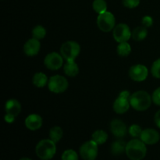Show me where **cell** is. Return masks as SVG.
<instances>
[{"label": "cell", "instance_id": "cell-31", "mask_svg": "<svg viewBox=\"0 0 160 160\" xmlns=\"http://www.w3.org/2000/svg\"><path fill=\"white\" fill-rule=\"evenodd\" d=\"M142 24L145 28H149L153 24V20L149 16H145L142 18Z\"/></svg>", "mask_w": 160, "mask_h": 160}, {"label": "cell", "instance_id": "cell-26", "mask_svg": "<svg viewBox=\"0 0 160 160\" xmlns=\"http://www.w3.org/2000/svg\"><path fill=\"white\" fill-rule=\"evenodd\" d=\"M62 160H78V155L74 150H66L62 155Z\"/></svg>", "mask_w": 160, "mask_h": 160}, {"label": "cell", "instance_id": "cell-4", "mask_svg": "<svg viewBox=\"0 0 160 160\" xmlns=\"http://www.w3.org/2000/svg\"><path fill=\"white\" fill-rule=\"evenodd\" d=\"M81 52L79 44L73 41H69L62 44L60 48V53L64 59L67 62H73L75 60Z\"/></svg>", "mask_w": 160, "mask_h": 160}, {"label": "cell", "instance_id": "cell-8", "mask_svg": "<svg viewBox=\"0 0 160 160\" xmlns=\"http://www.w3.org/2000/svg\"><path fill=\"white\" fill-rule=\"evenodd\" d=\"M129 27L125 23H120L113 29V38L117 42H128L131 37Z\"/></svg>", "mask_w": 160, "mask_h": 160}, {"label": "cell", "instance_id": "cell-19", "mask_svg": "<svg viewBox=\"0 0 160 160\" xmlns=\"http://www.w3.org/2000/svg\"><path fill=\"white\" fill-rule=\"evenodd\" d=\"M148 35V31L145 27H138L133 31L132 36L133 39L135 40L136 42H141L144 40Z\"/></svg>", "mask_w": 160, "mask_h": 160}, {"label": "cell", "instance_id": "cell-21", "mask_svg": "<svg viewBox=\"0 0 160 160\" xmlns=\"http://www.w3.org/2000/svg\"><path fill=\"white\" fill-rule=\"evenodd\" d=\"M108 135L106 131L102 130H98L92 134V140L98 145H102L107 141Z\"/></svg>", "mask_w": 160, "mask_h": 160}, {"label": "cell", "instance_id": "cell-28", "mask_svg": "<svg viewBox=\"0 0 160 160\" xmlns=\"http://www.w3.org/2000/svg\"><path fill=\"white\" fill-rule=\"evenodd\" d=\"M142 133V130L138 125H132L129 128V134H131V137L133 138H138L140 137Z\"/></svg>", "mask_w": 160, "mask_h": 160}, {"label": "cell", "instance_id": "cell-13", "mask_svg": "<svg viewBox=\"0 0 160 160\" xmlns=\"http://www.w3.org/2000/svg\"><path fill=\"white\" fill-rule=\"evenodd\" d=\"M110 131L117 138H123L127 134V127L120 120H114L110 123Z\"/></svg>", "mask_w": 160, "mask_h": 160}, {"label": "cell", "instance_id": "cell-24", "mask_svg": "<svg viewBox=\"0 0 160 160\" xmlns=\"http://www.w3.org/2000/svg\"><path fill=\"white\" fill-rule=\"evenodd\" d=\"M92 6H93L94 10L98 14L106 12L107 10V4L105 0H95L93 2Z\"/></svg>", "mask_w": 160, "mask_h": 160}, {"label": "cell", "instance_id": "cell-14", "mask_svg": "<svg viewBox=\"0 0 160 160\" xmlns=\"http://www.w3.org/2000/svg\"><path fill=\"white\" fill-rule=\"evenodd\" d=\"M5 109H6V115L15 118L20 114L21 111V106L17 100L9 99V101L6 102Z\"/></svg>", "mask_w": 160, "mask_h": 160}, {"label": "cell", "instance_id": "cell-20", "mask_svg": "<svg viewBox=\"0 0 160 160\" xmlns=\"http://www.w3.org/2000/svg\"><path fill=\"white\" fill-rule=\"evenodd\" d=\"M48 82V78L43 73H36L33 78V83L38 88H43Z\"/></svg>", "mask_w": 160, "mask_h": 160}, {"label": "cell", "instance_id": "cell-30", "mask_svg": "<svg viewBox=\"0 0 160 160\" xmlns=\"http://www.w3.org/2000/svg\"><path fill=\"white\" fill-rule=\"evenodd\" d=\"M152 98L155 104L157 105V106H160V88L156 89V90L153 92Z\"/></svg>", "mask_w": 160, "mask_h": 160}, {"label": "cell", "instance_id": "cell-10", "mask_svg": "<svg viewBox=\"0 0 160 160\" xmlns=\"http://www.w3.org/2000/svg\"><path fill=\"white\" fill-rule=\"evenodd\" d=\"M148 70L147 67L144 65H141V64L133 66L129 70L130 78L133 81H138V82L145 81L148 77Z\"/></svg>", "mask_w": 160, "mask_h": 160}, {"label": "cell", "instance_id": "cell-11", "mask_svg": "<svg viewBox=\"0 0 160 160\" xmlns=\"http://www.w3.org/2000/svg\"><path fill=\"white\" fill-rule=\"evenodd\" d=\"M140 138L142 142L147 145H154L156 144L160 139V136L155 129L148 128L142 131Z\"/></svg>", "mask_w": 160, "mask_h": 160}, {"label": "cell", "instance_id": "cell-6", "mask_svg": "<svg viewBox=\"0 0 160 160\" xmlns=\"http://www.w3.org/2000/svg\"><path fill=\"white\" fill-rule=\"evenodd\" d=\"M98 144L93 140L86 142L80 148V155L84 160H95L98 156Z\"/></svg>", "mask_w": 160, "mask_h": 160}, {"label": "cell", "instance_id": "cell-5", "mask_svg": "<svg viewBox=\"0 0 160 160\" xmlns=\"http://www.w3.org/2000/svg\"><path fill=\"white\" fill-rule=\"evenodd\" d=\"M116 20L112 13L109 12H105L99 14L97 18V24L98 28L104 32H109L115 27Z\"/></svg>", "mask_w": 160, "mask_h": 160}, {"label": "cell", "instance_id": "cell-7", "mask_svg": "<svg viewBox=\"0 0 160 160\" xmlns=\"http://www.w3.org/2000/svg\"><path fill=\"white\" fill-rule=\"evenodd\" d=\"M68 81L64 77L55 75L50 78L48 81V89L53 93H62L68 88Z\"/></svg>", "mask_w": 160, "mask_h": 160}, {"label": "cell", "instance_id": "cell-15", "mask_svg": "<svg viewBox=\"0 0 160 160\" xmlns=\"http://www.w3.org/2000/svg\"><path fill=\"white\" fill-rule=\"evenodd\" d=\"M25 125L31 131H37L42 125V117L38 114H31L25 120Z\"/></svg>", "mask_w": 160, "mask_h": 160}, {"label": "cell", "instance_id": "cell-32", "mask_svg": "<svg viewBox=\"0 0 160 160\" xmlns=\"http://www.w3.org/2000/svg\"><path fill=\"white\" fill-rule=\"evenodd\" d=\"M155 123H156V126L160 128V110L158 111L155 115Z\"/></svg>", "mask_w": 160, "mask_h": 160}, {"label": "cell", "instance_id": "cell-33", "mask_svg": "<svg viewBox=\"0 0 160 160\" xmlns=\"http://www.w3.org/2000/svg\"><path fill=\"white\" fill-rule=\"evenodd\" d=\"M119 96H121L123 97V98H128V99L130 100V97H131V95H130L129 92H128V91H123V92H122L121 93H120V95H119Z\"/></svg>", "mask_w": 160, "mask_h": 160}, {"label": "cell", "instance_id": "cell-1", "mask_svg": "<svg viewBox=\"0 0 160 160\" xmlns=\"http://www.w3.org/2000/svg\"><path fill=\"white\" fill-rule=\"evenodd\" d=\"M125 152L131 160H142L146 156L147 148L142 140L133 139L127 144Z\"/></svg>", "mask_w": 160, "mask_h": 160}, {"label": "cell", "instance_id": "cell-12", "mask_svg": "<svg viewBox=\"0 0 160 160\" xmlns=\"http://www.w3.org/2000/svg\"><path fill=\"white\" fill-rule=\"evenodd\" d=\"M41 44L39 42V40L33 38L29 39L25 43L24 47H23V51L27 56H34L39 52Z\"/></svg>", "mask_w": 160, "mask_h": 160}, {"label": "cell", "instance_id": "cell-17", "mask_svg": "<svg viewBox=\"0 0 160 160\" xmlns=\"http://www.w3.org/2000/svg\"><path fill=\"white\" fill-rule=\"evenodd\" d=\"M127 144L123 140H117L111 145V152L114 156H120L126 151Z\"/></svg>", "mask_w": 160, "mask_h": 160}, {"label": "cell", "instance_id": "cell-23", "mask_svg": "<svg viewBox=\"0 0 160 160\" xmlns=\"http://www.w3.org/2000/svg\"><path fill=\"white\" fill-rule=\"evenodd\" d=\"M131 52V47L127 42H120L117 46V53L120 56H128Z\"/></svg>", "mask_w": 160, "mask_h": 160}, {"label": "cell", "instance_id": "cell-22", "mask_svg": "<svg viewBox=\"0 0 160 160\" xmlns=\"http://www.w3.org/2000/svg\"><path fill=\"white\" fill-rule=\"evenodd\" d=\"M62 135H63V132H62V130L59 127H54L49 131L50 139L52 142H54L55 143L59 142L62 138Z\"/></svg>", "mask_w": 160, "mask_h": 160}, {"label": "cell", "instance_id": "cell-18", "mask_svg": "<svg viewBox=\"0 0 160 160\" xmlns=\"http://www.w3.org/2000/svg\"><path fill=\"white\" fill-rule=\"evenodd\" d=\"M63 70L66 75L69 77H75L79 73V67L74 61L67 62L64 66Z\"/></svg>", "mask_w": 160, "mask_h": 160}, {"label": "cell", "instance_id": "cell-3", "mask_svg": "<svg viewBox=\"0 0 160 160\" xmlns=\"http://www.w3.org/2000/svg\"><path fill=\"white\" fill-rule=\"evenodd\" d=\"M35 152L38 157L43 160H50L56 152V145L51 139L40 141L36 145Z\"/></svg>", "mask_w": 160, "mask_h": 160}, {"label": "cell", "instance_id": "cell-29", "mask_svg": "<svg viewBox=\"0 0 160 160\" xmlns=\"http://www.w3.org/2000/svg\"><path fill=\"white\" fill-rule=\"evenodd\" d=\"M123 3L126 7L129 8V9H133L138 6L140 3V0H123Z\"/></svg>", "mask_w": 160, "mask_h": 160}, {"label": "cell", "instance_id": "cell-2", "mask_svg": "<svg viewBox=\"0 0 160 160\" xmlns=\"http://www.w3.org/2000/svg\"><path fill=\"white\" fill-rule=\"evenodd\" d=\"M152 99L149 94L145 91L134 92L130 97V104L135 110L145 111L150 107Z\"/></svg>", "mask_w": 160, "mask_h": 160}, {"label": "cell", "instance_id": "cell-16", "mask_svg": "<svg viewBox=\"0 0 160 160\" xmlns=\"http://www.w3.org/2000/svg\"><path fill=\"white\" fill-rule=\"evenodd\" d=\"M130 106H131V104H130L129 99L119 96L114 102L113 109L117 113L123 114L129 109Z\"/></svg>", "mask_w": 160, "mask_h": 160}, {"label": "cell", "instance_id": "cell-35", "mask_svg": "<svg viewBox=\"0 0 160 160\" xmlns=\"http://www.w3.org/2000/svg\"><path fill=\"white\" fill-rule=\"evenodd\" d=\"M42 160H43V159H42Z\"/></svg>", "mask_w": 160, "mask_h": 160}, {"label": "cell", "instance_id": "cell-9", "mask_svg": "<svg viewBox=\"0 0 160 160\" xmlns=\"http://www.w3.org/2000/svg\"><path fill=\"white\" fill-rule=\"evenodd\" d=\"M62 55H59L57 52H51L47 55L44 60L45 67L51 70H59L62 67L63 59Z\"/></svg>", "mask_w": 160, "mask_h": 160}, {"label": "cell", "instance_id": "cell-34", "mask_svg": "<svg viewBox=\"0 0 160 160\" xmlns=\"http://www.w3.org/2000/svg\"><path fill=\"white\" fill-rule=\"evenodd\" d=\"M20 160H31V159H29V158H27V157H23V158H21Z\"/></svg>", "mask_w": 160, "mask_h": 160}, {"label": "cell", "instance_id": "cell-25", "mask_svg": "<svg viewBox=\"0 0 160 160\" xmlns=\"http://www.w3.org/2000/svg\"><path fill=\"white\" fill-rule=\"evenodd\" d=\"M32 34L34 38L40 40V39L44 38L45 37V35H46V30H45L44 27L38 25V26H36L33 29Z\"/></svg>", "mask_w": 160, "mask_h": 160}, {"label": "cell", "instance_id": "cell-27", "mask_svg": "<svg viewBox=\"0 0 160 160\" xmlns=\"http://www.w3.org/2000/svg\"><path fill=\"white\" fill-rule=\"evenodd\" d=\"M152 74L156 78H160V59L153 62L151 69Z\"/></svg>", "mask_w": 160, "mask_h": 160}]
</instances>
